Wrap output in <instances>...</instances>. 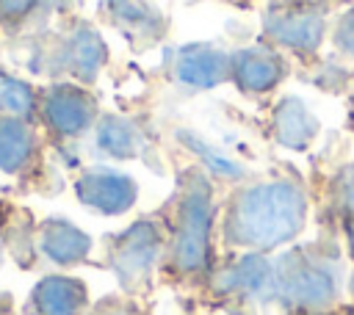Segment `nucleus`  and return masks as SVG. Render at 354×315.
I'll return each mask as SVG.
<instances>
[{"label": "nucleus", "mask_w": 354, "mask_h": 315, "mask_svg": "<svg viewBox=\"0 0 354 315\" xmlns=\"http://www.w3.org/2000/svg\"><path fill=\"white\" fill-rule=\"evenodd\" d=\"M86 307V285L80 279L55 274L44 276L28 301L30 315H80Z\"/></svg>", "instance_id": "10"}, {"label": "nucleus", "mask_w": 354, "mask_h": 315, "mask_svg": "<svg viewBox=\"0 0 354 315\" xmlns=\"http://www.w3.org/2000/svg\"><path fill=\"white\" fill-rule=\"evenodd\" d=\"M277 296L299 309H321L337 296V257L315 246L293 249L274 262Z\"/></svg>", "instance_id": "3"}, {"label": "nucleus", "mask_w": 354, "mask_h": 315, "mask_svg": "<svg viewBox=\"0 0 354 315\" xmlns=\"http://www.w3.org/2000/svg\"><path fill=\"white\" fill-rule=\"evenodd\" d=\"M36 0H0V19L3 22H19L33 11Z\"/></svg>", "instance_id": "21"}, {"label": "nucleus", "mask_w": 354, "mask_h": 315, "mask_svg": "<svg viewBox=\"0 0 354 315\" xmlns=\"http://www.w3.org/2000/svg\"><path fill=\"white\" fill-rule=\"evenodd\" d=\"M185 144H191V149L194 152H199L202 158H205V163L216 171V174H224V177H241L243 174V169L238 166V163H232V160H227L224 155H218L216 149H207L202 141H196L194 135H185Z\"/></svg>", "instance_id": "19"}, {"label": "nucleus", "mask_w": 354, "mask_h": 315, "mask_svg": "<svg viewBox=\"0 0 354 315\" xmlns=\"http://www.w3.org/2000/svg\"><path fill=\"white\" fill-rule=\"evenodd\" d=\"M335 44L337 50L354 61V8L343 14V19L337 22V30H335Z\"/></svg>", "instance_id": "20"}, {"label": "nucleus", "mask_w": 354, "mask_h": 315, "mask_svg": "<svg viewBox=\"0 0 354 315\" xmlns=\"http://www.w3.org/2000/svg\"><path fill=\"white\" fill-rule=\"evenodd\" d=\"M160 246H163V235L152 221H136L124 232L111 238L108 262L124 290H136L138 285L147 282L160 254Z\"/></svg>", "instance_id": "4"}, {"label": "nucleus", "mask_w": 354, "mask_h": 315, "mask_svg": "<svg viewBox=\"0 0 354 315\" xmlns=\"http://www.w3.org/2000/svg\"><path fill=\"white\" fill-rule=\"evenodd\" d=\"M335 202L340 210V221L346 229V240L354 257V163L343 166V171L335 180Z\"/></svg>", "instance_id": "18"}, {"label": "nucleus", "mask_w": 354, "mask_h": 315, "mask_svg": "<svg viewBox=\"0 0 354 315\" xmlns=\"http://www.w3.org/2000/svg\"><path fill=\"white\" fill-rule=\"evenodd\" d=\"M111 17L119 28L136 36H155L160 30V17L147 0H108Z\"/></svg>", "instance_id": "16"}, {"label": "nucleus", "mask_w": 354, "mask_h": 315, "mask_svg": "<svg viewBox=\"0 0 354 315\" xmlns=\"http://www.w3.org/2000/svg\"><path fill=\"white\" fill-rule=\"evenodd\" d=\"M97 146H100V152H105L108 158H116V160L138 158L147 152L144 135L136 130L133 122H127L122 116H102L97 122Z\"/></svg>", "instance_id": "15"}, {"label": "nucleus", "mask_w": 354, "mask_h": 315, "mask_svg": "<svg viewBox=\"0 0 354 315\" xmlns=\"http://www.w3.org/2000/svg\"><path fill=\"white\" fill-rule=\"evenodd\" d=\"M304 218L307 196L299 182H254L232 193L224 218V240L235 249L263 254L293 240L301 232Z\"/></svg>", "instance_id": "1"}, {"label": "nucleus", "mask_w": 354, "mask_h": 315, "mask_svg": "<svg viewBox=\"0 0 354 315\" xmlns=\"http://www.w3.org/2000/svg\"><path fill=\"white\" fill-rule=\"evenodd\" d=\"M33 155H36V133L28 124V119L0 116V169L17 174L25 166H30Z\"/></svg>", "instance_id": "13"}, {"label": "nucleus", "mask_w": 354, "mask_h": 315, "mask_svg": "<svg viewBox=\"0 0 354 315\" xmlns=\"http://www.w3.org/2000/svg\"><path fill=\"white\" fill-rule=\"evenodd\" d=\"M266 33L296 52H313L324 36V11L304 0H279L266 14Z\"/></svg>", "instance_id": "5"}, {"label": "nucleus", "mask_w": 354, "mask_h": 315, "mask_svg": "<svg viewBox=\"0 0 354 315\" xmlns=\"http://www.w3.org/2000/svg\"><path fill=\"white\" fill-rule=\"evenodd\" d=\"M318 133V119L307 111V105L296 97H285L274 108V135L279 144L290 149H304L313 144Z\"/></svg>", "instance_id": "12"}, {"label": "nucleus", "mask_w": 354, "mask_h": 315, "mask_svg": "<svg viewBox=\"0 0 354 315\" xmlns=\"http://www.w3.org/2000/svg\"><path fill=\"white\" fill-rule=\"evenodd\" d=\"M75 196L88 210H97L102 216H119L136 204L138 185L122 171L94 166L75 180Z\"/></svg>", "instance_id": "7"}, {"label": "nucleus", "mask_w": 354, "mask_h": 315, "mask_svg": "<svg viewBox=\"0 0 354 315\" xmlns=\"http://www.w3.org/2000/svg\"><path fill=\"white\" fill-rule=\"evenodd\" d=\"M102 61H105V47H102V39L91 28L75 30L61 50L64 69L80 80H91L97 69L102 66Z\"/></svg>", "instance_id": "14"}, {"label": "nucleus", "mask_w": 354, "mask_h": 315, "mask_svg": "<svg viewBox=\"0 0 354 315\" xmlns=\"http://www.w3.org/2000/svg\"><path fill=\"white\" fill-rule=\"evenodd\" d=\"M39 249L55 262V265H77L91 251V238L77 229L75 224L55 218L41 224L39 229Z\"/></svg>", "instance_id": "11"}, {"label": "nucleus", "mask_w": 354, "mask_h": 315, "mask_svg": "<svg viewBox=\"0 0 354 315\" xmlns=\"http://www.w3.org/2000/svg\"><path fill=\"white\" fill-rule=\"evenodd\" d=\"M94 315H136L127 304H119V301H105L102 307H97Z\"/></svg>", "instance_id": "22"}, {"label": "nucleus", "mask_w": 354, "mask_h": 315, "mask_svg": "<svg viewBox=\"0 0 354 315\" xmlns=\"http://www.w3.org/2000/svg\"><path fill=\"white\" fill-rule=\"evenodd\" d=\"M39 113L53 135L75 138L83 130H88V124L97 119V102L88 91L69 83H58L44 94Z\"/></svg>", "instance_id": "6"}, {"label": "nucleus", "mask_w": 354, "mask_h": 315, "mask_svg": "<svg viewBox=\"0 0 354 315\" xmlns=\"http://www.w3.org/2000/svg\"><path fill=\"white\" fill-rule=\"evenodd\" d=\"M230 77L246 94H263L285 77V61L266 47H249L232 55Z\"/></svg>", "instance_id": "8"}, {"label": "nucleus", "mask_w": 354, "mask_h": 315, "mask_svg": "<svg viewBox=\"0 0 354 315\" xmlns=\"http://www.w3.org/2000/svg\"><path fill=\"white\" fill-rule=\"evenodd\" d=\"M351 293H354V279H351Z\"/></svg>", "instance_id": "24"}, {"label": "nucleus", "mask_w": 354, "mask_h": 315, "mask_svg": "<svg viewBox=\"0 0 354 315\" xmlns=\"http://www.w3.org/2000/svg\"><path fill=\"white\" fill-rule=\"evenodd\" d=\"M0 111L6 116H19L28 119L36 111V97L33 88L17 77H6L0 75Z\"/></svg>", "instance_id": "17"}, {"label": "nucleus", "mask_w": 354, "mask_h": 315, "mask_svg": "<svg viewBox=\"0 0 354 315\" xmlns=\"http://www.w3.org/2000/svg\"><path fill=\"white\" fill-rule=\"evenodd\" d=\"M310 315H329V312H310Z\"/></svg>", "instance_id": "23"}, {"label": "nucleus", "mask_w": 354, "mask_h": 315, "mask_svg": "<svg viewBox=\"0 0 354 315\" xmlns=\"http://www.w3.org/2000/svg\"><path fill=\"white\" fill-rule=\"evenodd\" d=\"M230 64H232V55L221 52L218 47L191 44V47H183L180 50L177 64H174V75L185 86L213 88V86H218L221 80L230 77Z\"/></svg>", "instance_id": "9"}, {"label": "nucleus", "mask_w": 354, "mask_h": 315, "mask_svg": "<svg viewBox=\"0 0 354 315\" xmlns=\"http://www.w3.org/2000/svg\"><path fill=\"white\" fill-rule=\"evenodd\" d=\"M210 221H213V191L207 185V177L199 171H188L166 254V262L177 276H202L207 271Z\"/></svg>", "instance_id": "2"}]
</instances>
